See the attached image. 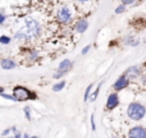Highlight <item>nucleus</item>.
I'll return each instance as SVG.
<instances>
[{"instance_id":"obj_28","label":"nucleus","mask_w":146,"mask_h":138,"mask_svg":"<svg viewBox=\"0 0 146 138\" xmlns=\"http://www.w3.org/2000/svg\"><path fill=\"white\" fill-rule=\"evenodd\" d=\"M77 3H80V4H85V3H87V1H90V0H76Z\"/></svg>"},{"instance_id":"obj_27","label":"nucleus","mask_w":146,"mask_h":138,"mask_svg":"<svg viewBox=\"0 0 146 138\" xmlns=\"http://www.w3.org/2000/svg\"><path fill=\"white\" fill-rule=\"evenodd\" d=\"M136 1H137V0H121V3H122V4H124L126 7H129V5H133Z\"/></svg>"},{"instance_id":"obj_13","label":"nucleus","mask_w":146,"mask_h":138,"mask_svg":"<svg viewBox=\"0 0 146 138\" xmlns=\"http://www.w3.org/2000/svg\"><path fill=\"white\" fill-rule=\"evenodd\" d=\"M13 40L18 41V42H21V44H25V42H28V41H31L25 28H19L18 31H15L14 35H13Z\"/></svg>"},{"instance_id":"obj_6","label":"nucleus","mask_w":146,"mask_h":138,"mask_svg":"<svg viewBox=\"0 0 146 138\" xmlns=\"http://www.w3.org/2000/svg\"><path fill=\"white\" fill-rule=\"evenodd\" d=\"M129 83H131V81H129L124 74H121L115 81H114L111 87H113V90L115 91V92H121V91L126 90V88L128 87Z\"/></svg>"},{"instance_id":"obj_3","label":"nucleus","mask_w":146,"mask_h":138,"mask_svg":"<svg viewBox=\"0 0 146 138\" xmlns=\"http://www.w3.org/2000/svg\"><path fill=\"white\" fill-rule=\"evenodd\" d=\"M12 93L15 96L18 102H25V101H31V100H36L37 98L35 91H31L30 88L25 87V86H21V85L14 86Z\"/></svg>"},{"instance_id":"obj_14","label":"nucleus","mask_w":146,"mask_h":138,"mask_svg":"<svg viewBox=\"0 0 146 138\" xmlns=\"http://www.w3.org/2000/svg\"><path fill=\"white\" fill-rule=\"evenodd\" d=\"M25 55H26V59H27L28 63H32V64L38 61V59H40V53H38L36 49H28Z\"/></svg>"},{"instance_id":"obj_33","label":"nucleus","mask_w":146,"mask_h":138,"mask_svg":"<svg viewBox=\"0 0 146 138\" xmlns=\"http://www.w3.org/2000/svg\"><path fill=\"white\" fill-rule=\"evenodd\" d=\"M144 44H146V38H144Z\"/></svg>"},{"instance_id":"obj_10","label":"nucleus","mask_w":146,"mask_h":138,"mask_svg":"<svg viewBox=\"0 0 146 138\" xmlns=\"http://www.w3.org/2000/svg\"><path fill=\"white\" fill-rule=\"evenodd\" d=\"M122 44L124 46H128V48H137L140 46L141 41L133 35V33H128V35H124L122 38Z\"/></svg>"},{"instance_id":"obj_34","label":"nucleus","mask_w":146,"mask_h":138,"mask_svg":"<svg viewBox=\"0 0 146 138\" xmlns=\"http://www.w3.org/2000/svg\"><path fill=\"white\" fill-rule=\"evenodd\" d=\"M111 138H117V137H115V136H113V137H111Z\"/></svg>"},{"instance_id":"obj_5","label":"nucleus","mask_w":146,"mask_h":138,"mask_svg":"<svg viewBox=\"0 0 146 138\" xmlns=\"http://www.w3.org/2000/svg\"><path fill=\"white\" fill-rule=\"evenodd\" d=\"M119 104H121V98H119V95L118 92H111L108 95V97H106V102H105V108L106 110L111 111L114 110V109H117L119 106Z\"/></svg>"},{"instance_id":"obj_25","label":"nucleus","mask_w":146,"mask_h":138,"mask_svg":"<svg viewBox=\"0 0 146 138\" xmlns=\"http://www.w3.org/2000/svg\"><path fill=\"white\" fill-rule=\"evenodd\" d=\"M90 50H91V45H86V46H83L82 48L81 54H82V55H87V54L90 53Z\"/></svg>"},{"instance_id":"obj_22","label":"nucleus","mask_w":146,"mask_h":138,"mask_svg":"<svg viewBox=\"0 0 146 138\" xmlns=\"http://www.w3.org/2000/svg\"><path fill=\"white\" fill-rule=\"evenodd\" d=\"M23 113H25V116H26V119H27L28 121L32 120V116H31V108H30V106H25V108H23Z\"/></svg>"},{"instance_id":"obj_8","label":"nucleus","mask_w":146,"mask_h":138,"mask_svg":"<svg viewBox=\"0 0 146 138\" xmlns=\"http://www.w3.org/2000/svg\"><path fill=\"white\" fill-rule=\"evenodd\" d=\"M123 74L126 75L129 81H135V79H139L142 75V69L140 65H131L124 70Z\"/></svg>"},{"instance_id":"obj_20","label":"nucleus","mask_w":146,"mask_h":138,"mask_svg":"<svg viewBox=\"0 0 146 138\" xmlns=\"http://www.w3.org/2000/svg\"><path fill=\"white\" fill-rule=\"evenodd\" d=\"M127 12V7L124 4H118L115 8H114V13H115L117 15H119V14H123V13H126Z\"/></svg>"},{"instance_id":"obj_1","label":"nucleus","mask_w":146,"mask_h":138,"mask_svg":"<svg viewBox=\"0 0 146 138\" xmlns=\"http://www.w3.org/2000/svg\"><path fill=\"white\" fill-rule=\"evenodd\" d=\"M127 116L132 121H141L146 116V106L139 101H132L127 106Z\"/></svg>"},{"instance_id":"obj_35","label":"nucleus","mask_w":146,"mask_h":138,"mask_svg":"<svg viewBox=\"0 0 146 138\" xmlns=\"http://www.w3.org/2000/svg\"><path fill=\"white\" fill-rule=\"evenodd\" d=\"M145 9H146V5H145Z\"/></svg>"},{"instance_id":"obj_2","label":"nucleus","mask_w":146,"mask_h":138,"mask_svg":"<svg viewBox=\"0 0 146 138\" xmlns=\"http://www.w3.org/2000/svg\"><path fill=\"white\" fill-rule=\"evenodd\" d=\"M25 30H26V32H27L31 41L35 40V38L41 37L42 32H44L41 23L38 22L37 19H35V18H27V19L25 20Z\"/></svg>"},{"instance_id":"obj_32","label":"nucleus","mask_w":146,"mask_h":138,"mask_svg":"<svg viewBox=\"0 0 146 138\" xmlns=\"http://www.w3.org/2000/svg\"><path fill=\"white\" fill-rule=\"evenodd\" d=\"M30 138H38V137H37V136H31Z\"/></svg>"},{"instance_id":"obj_26","label":"nucleus","mask_w":146,"mask_h":138,"mask_svg":"<svg viewBox=\"0 0 146 138\" xmlns=\"http://www.w3.org/2000/svg\"><path fill=\"white\" fill-rule=\"evenodd\" d=\"M7 19H8V15L5 14V13L0 12V24H4V23L7 22Z\"/></svg>"},{"instance_id":"obj_18","label":"nucleus","mask_w":146,"mask_h":138,"mask_svg":"<svg viewBox=\"0 0 146 138\" xmlns=\"http://www.w3.org/2000/svg\"><path fill=\"white\" fill-rule=\"evenodd\" d=\"M0 97L4 98V100H8V101H13V102H18L17 98H15V96L13 95V93H8V92H1L0 93Z\"/></svg>"},{"instance_id":"obj_21","label":"nucleus","mask_w":146,"mask_h":138,"mask_svg":"<svg viewBox=\"0 0 146 138\" xmlns=\"http://www.w3.org/2000/svg\"><path fill=\"white\" fill-rule=\"evenodd\" d=\"M15 132H17V128H15V127H10V128H5L4 131L1 132V137L4 138V137L9 136V134H12V133H15Z\"/></svg>"},{"instance_id":"obj_30","label":"nucleus","mask_w":146,"mask_h":138,"mask_svg":"<svg viewBox=\"0 0 146 138\" xmlns=\"http://www.w3.org/2000/svg\"><path fill=\"white\" fill-rule=\"evenodd\" d=\"M4 138H14V133L9 134V136H7V137H4Z\"/></svg>"},{"instance_id":"obj_17","label":"nucleus","mask_w":146,"mask_h":138,"mask_svg":"<svg viewBox=\"0 0 146 138\" xmlns=\"http://www.w3.org/2000/svg\"><path fill=\"white\" fill-rule=\"evenodd\" d=\"M92 88H94V83H90V85L86 87L85 93H83V101H85V102H88V100H90V95H91V92H92Z\"/></svg>"},{"instance_id":"obj_19","label":"nucleus","mask_w":146,"mask_h":138,"mask_svg":"<svg viewBox=\"0 0 146 138\" xmlns=\"http://www.w3.org/2000/svg\"><path fill=\"white\" fill-rule=\"evenodd\" d=\"M12 44V37L8 35H1L0 36V45L3 46H8Z\"/></svg>"},{"instance_id":"obj_7","label":"nucleus","mask_w":146,"mask_h":138,"mask_svg":"<svg viewBox=\"0 0 146 138\" xmlns=\"http://www.w3.org/2000/svg\"><path fill=\"white\" fill-rule=\"evenodd\" d=\"M127 138H146V127L133 125L127 132Z\"/></svg>"},{"instance_id":"obj_15","label":"nucleus","mask_w":146,"mask_h":138,"mask_svg":"<svg viewBox=\"0 0 146 138\" xmlns=\"http://www.w3.org/2000/svg\"><path fill=\"white\" fill-rule=\"evenodd\" d=\"M66 85H67V82L64 79H58L53 85L51 90H53V92H60V91H63L66 88Z\"/></svg>"},{"instance_id":"obj_29","label":"nucleus","mask_w":146,"mask_h":138,"mask_svg":"<svg viewBox=\"0 0 146 138\" xmlns=\"http://www.w3.org/2000/svg\"><path fill=\"white\" fill-rule=\"evenodd\" d=\"M31 136H30V134H28V133H23L22 134V138H30Z\"/></svg>"},{"instance_id":"obj_11","label":"nucleus","mask_w":146,"mask_h":138,"mask_svg":"<svg viewBox=\"0 0 146 138\" xmlns=\"http://www.w3.org/2000/svg\"><path fill=\"white\" fill-rule=\"evenodd\" d=\"M73 65H74V63H73L71 59H63V60L58 64V68H56V70L64 73V74H68V73L73 69Z\"/></svg>"},{"instance_id":"obj_9","label":"nucleus","mask_w":146,"mask_h":138,"mask_svg":"<svg viewBox=\"0 0 146 138\" xmlns=\"http://www.w3.org/2000/svg\"><path fill=\"white\" fill-rule=\"evenodd\" d=\"M88 27H90V22H88L87 18H80V19L76 20L74 26H73V30H74L76 33L82 35V33H85L88 30Z\"/></svg>"},{"instance_id":"obj_12","label":"nucleus","mask_w":146,"mask_h":138,"mask_svg":"<svg viewBox=\"0 0 146 138\" xmlns=\"http://www.w3.org/2000/svg\"><path fill=\"white\" fill-rule=\"evenodd\" d=\"M17 65H18L17 61L12 58L0 59V67H1V69H4V70H13V69L17 68Z\"/></svg>"},{"instance_id":"obj_23","label":"nucleus","mask_w":146,"mask_h":138,"mask_svg":"<svg viewBox=\"0 0 146 138\" xmlns=\"http://www.w3.org/2000/svg\"><path fill=\"white\" fill-rule=\"evenodd\" d=\"M90 121H91V131H92V132H95V131H96V124H95V114H91Z\"/></svg>"},{"instance_id":"obj_24","label":"nucleus","mask_w":146,"mask_h":138,"mask_svg":"<svg viewBox=\"0 0 146 138\" xmlns=\"http://www.w3.org/2000/svg\"><path fill=\"white\" fill-rule=\"evenodd\" d=\"M64 75H66L64 73H62V72H59V70H56V72L53 74V78H54V79H63Z\"/></svg>"},{"instance_id":"obj_31","label":"nucleus","mask_w":146,"mask_h":138,"mask_svg":"<svg viewBox=\"0 0 146 138\" xmlns=\"http://www.w3.org/2000/svg\"><path fill=\"white\" fill-rule=\"evenodd\" d=\"M4 91H5V88L3 87V86H0V93H1V92H4Z\"/></svg>"},{"instance_id":"obj_16","label":"nucleus","mask_w":146,"mask_h":138,"mask_svg":"<svg viewBox=\"0 0 146 138\" xmlns=\"http://www.w3.org/2000/svg\"><path fill=\"white\" fill-rule=\"evenodd\" d=\"M103 83H104V82H100V83L98 85V87H96L95 90H92V92H91V95H90V100H88V101L94 102V101L98 100L99 93H100V90H101V85H103Z\"/></svg>"},{"instance_id":"obj_4","label":"nucleus","mask_w":146,"mask_h":138,"mask_svg":"<svg viewBox=\"0 0 146 138\" xmlns=\"http://www.w3.org/2000/svg\"><path fill=\"white\" fill-rule=\"evenodd\" d=\"M73 10L71 9L69 5H62L58 10H56V15H55V19L59 24H63V26H67L72 22L73 19Z\"/></svg>"}]
</instances>
